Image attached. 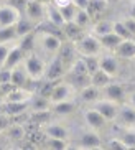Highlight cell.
Wrapping results in <instances>:
<instances>
[{
	"label": "cell",
	"mask_w": 135,
	"mask_h": 150,
	"mask_svg": "<svg viewBox=\"0 0 135 150\" xmlns=\"http://www.w3.org/2000/svg\"><path fill=\"white\" fill-rule=\"evenodd\" d=\"M63 45V40L51 33H45V31H35V51L40 53L46 59L56 56L59 48Z\"/></svg>",
	"instance_id": "cell-1"
},
{
	"label": "cell",
	"mask_w": 135,
	"mask_h": 150,
	"mask_svg": "<svg viewBox=\"0 0 135 150\" xmlns=\"http://www.w3.org/2000/svg\"><path fill=\"white\" fill-rule=\"evenodd\" d=\"M46 63H48V59H45V58L40 53H36V51L26 54L25 59H23V66H25L26 73H28L30 81L36 83V81L43 79L45 71H46Z\"/></svg>",
	"instance_id": "cell-2"
},
{
	"label": "cell",
	"mask_w": 135,
	"mask_h": 150,
	"mask_svg": "<svg viewBox=\"0 0 135 150\" xmlns=\"http://www.w3.org/2000/svg\"><path fill=\"white\" fill-rule=\"evenodd\" d=\"M76 46V51L81 58H86V56H100V54H104V48H102V45H100L99 38H96L94 35L91 33H86V35L78 40L74 43Z\"/></svg>",
	"instance_id": "cell-3"
},
{
	"label": "cell",
	"mask_w": 135,
	"mask_h": 150,
	"mask_svg": "<svg viewBox=\"0 0 135 150\" xmlns=\"http://www.w3.org/2000/svg\"><path fill=\"white\" fill-rule=\"evenodd\" d=\"M76 96H78V91L69 83H66L64 79H61L54 84V88L51 91V96H49V101H51V104L64 102V101H74Z\"/></svg>",
	"instance_id": "cell-4"
},
{
	"label": "cell",
	"mask_w": 135,
	"mask_h": 150,
	"mask_svg": "<svg viewBox=\"0 0 135 150\" xmlns=\"http://www.w3.org/2000/svg\"><path fill=\"white\" fill-rule=\"evenodd\" d=\"M23 17L38 27L40 23H43L46 20V4L40 2V0H28V5H26L25 12H23Z\"/></svg>",
	"instance_id": "cell-5"
},
{
	"label": "cell",
	"mask_w": 135,
	"mask_h": 150,
	"mask_svg": "<svg viewBox=\"0 0 135 150\" xmlns=\"http://www.w3.org/2000/svg\"><path fill=\"white\" fill-rule=\"evenodd\" d=\"M66 73V66L61 63V59L58 56H53L51 59H48L46 63V71H45V78L43 81H48V83H58V81L64 79Z\"/></svg>",
	"instance_id": "cell-6"
},
{
	"label": "cell",
	"mask_w": 135,
	"mask_h": 150,
	"mask_svg": "<svg viewBox=\"0 0 135 150\" xmlns=\"http://www.w3.org/2000/svg\"><path fill=\"white\" fill-rule=\"evenodd\" d=\"M100 91H102V99L117 102V104H124V102L127 101V89L124 88V84H120V83L112 81V83L107 84V86L102 88Z\"/></svg>",
	"instance_id": "cell-7"
},
{
	"label": "cell",
	"mask_w": 135,
	"mask_h": 150,
	"mask_svg": "<svg viewBox=\"0 0 135 150\" xmlns=\"http://www.w3.org/2000/svg\"><path fill=\"white\" fill-rule=\"evenodd\" d=\"M41 132L45 134L46 139H56V140H66L69 139V130L66 125L59 122H46L41 124Z\"/></svg>",
	"instance_id": "cell-8"
},
{
	"label": "cell",
	"mask_w": 135,
	"mask_h": 150,
	"mask_svg": "<svg viewBox=\"0 0 135 150\" xmlns=\"http://www.w3.org/2000/svg\"><path fill=\"white\" fill-rule=\"evenodd\" d=\"M83 119H84V124L87 125V129L89 130H94V132H99V130H102L107 125V120L91 106L83 112Z\"/></svg>",
	"instance_id": "cell-9"
},
{
	"label": "cell",
	"mask_w": 135,
	"mask_h": 150,
	"mask_svg": "<svg viewBox=\"0 0 135 150\" xmlns=\"http://www.w3.org/2000/svg\"><path fill=\"white\" fill-rule=\"evenodd\" d=\"M91 107H94V109H96L97 112H99V114L107 120V122H112V120L117 119L120 104L112 102V101H107V99H100V101L96 102V104H92Z\"/></svg>",
	"instance_id": "cell-10"
},
{
	"label": "cell",
	"mask_w": 135,
	"mask_h": 150,
	"mask_svg": "<svg viewBox=\"0 0 135 150\" xmlns=\"http://www.w3.org/2000/svg\"><path fill=\"white\" fill-rule=\"evenodd\" d=\"M22 18V13L10 4L0 5V28L15 27L17 22Z\"/></svg>",
	"instance_id": "cell-11"
},
{
	"label": "cell",
	"mask_w": 135,
	"mask_h": 150,
	"mask_svg": "<svg viewBox=\"0 0 135 150\" xmlns=\"http://www.w3.org/2000/svg\"><path fill=\"white\" fill-rule=\"evenodd\" d=\"M56 56L61 59V63L66 66V69H69L74 63H76V59L79 58V54H78V51H76L74 43H71V41H63L61 48H59V51H58Z\"/></svg>",
	"instance_id": "cell-12"
},
{
	"label": "cell",
	"mask_w": 135,
	"mask_h": 150,
	"mask_svg": "<svg viewBox=\"0 0 135 150\" xmlns=\"http://www.w3.org/2000/svg\"><path fill=\"white\" fill-rule=\"evenodd\" d=\"M117 124L122 129H130L135 127V107L130 106V104H120L119 107V114H117Z\"/></svg>",
	"instance_id": "cell-13"
},
{
	"label": "cell",
	"mask_w": 135,
	"mask_h": 150,
	"mask_svg": "<svg viewBox=\"0 0 135 150\" xmlns=\"http://www.w3.org/2000/svg\"><path fill=\"white\" fill-rule=\"evenodd\" d=\"M120 59L114 53H104L99 56V66L102 71H105L107 74H110L112 78L119 74V71H120Z\"/></svg>",
	"instance_id": "cell-14"
},
{
	"label": "cell",
	"mask_w": 135,
	"mask_h": 150,
	"mask_svg": "<svg viewBox=\"0 0 135 150\" xmlns=\"http://www.w3.org/2000/svg\"><path fill=\"white\" fill-rule=\"evenodd\" d=\"M28 107H30L31 114H46L51 110V101H49V97L40 96L35 93L28 101Z\"/></svg>",
	"instance_id": "cell-15"
},
{
	"label": "cell",
	"mask_w": 135,
	"mask_h": 150,
	"mask_svg": "<svg viewBox=\"0 0 135 150\" xmlns=\"http://www.w3.org/2000/svg\"><path fill=\"white\" fill-rule=\"evenodd\" d=\"M26 54L23 53V50L18 46V41L15 45H13V48L10 50L8 56H7V59H5V64H4V69H8L12 71L15 66H18V64H22L23 59H25Z\"/></svg>",
	"instance_id": "cell-16"
},
{
	"label": "cell",
	"mask_w": 135,
	"mask_h": 150,
	"mask_svg": "<svg viewBox=\"0 0 135 150\" xmlns=\"http://www.w3.org/2000/svg\"><path fill=\"white\" fill-rule=\"evenodd\" d=\"M31 83L30 78H28V73H26L25 66L22 64H18L12 69V79H10V84H12L13 88H25L26 89V84Z\"/></svg>",
	"instance_id": "cell-17"
},
{
	"label": "cell",
	"mask_w": 135,
	"mask_h": 150,
	"mask_svg": "<svg viewBox=\"0 0 135 150\" xmlns=\"http://www.w3.org/2000/svg\"><path fill=\"white\" fill-rule=\"evenodd\" d=\"M78 97L83 102L92 106V104H96L97 101L102 99V91H100L99 88H96V86H87V88L78 91Z\"/></svg>",
	"instance_id": "cell-18"
},
{
	"label": "cell",
	"mask_w": 135,
	"mask_h": 150,
	"mask_svg": "<svg viewBox=\"0 0 135 150\" xmlns=\"http://www.w3.org/2000/svg\"><path fill=\"white\" fill-rule=\"evenodd\" d=\"M112 53L115 54L119 59H134L135 58V43H134V40H122Z\"/></svg>",
	"instance_id": "cell-19"
},
{
	"label": "cell",
	"mask_w": 135,
	"mask_h": 150,
	"mask_svg": "<svg viewBox=\"0 0 135 150\" xmlns=\"http://www.w3.org/2000/svg\"><path fill=\"white\" fill-rule=\"evenodd\" d=\"M100 144H102V139L99 137V134L94 132V130H89V129L79 135V142H78V145L83 150L97 147V145H100Z\"/></svg>",
	"instance_id": "cell-20"
},
{
	"label": "cell",
	"mask_w": 135,
	"mask_h": 150,
	"mask_svg": "<svg viewBox=\"0 0 135 150\" xmlns=\"http://www.w3.org/2000/svg\"><path fill=\"white\" fill-rule=\"evenodd\" d=\"M35 93L25 88H12L5 94V102H28Z\"/></svg>",
	"instance_id": "cell-21"
},
{
	"label": "cell",
	"mask_w": 135,
	"mask_h": 150,
	"mask_svg": "<svg viewBox=\"0 0 135 150\" xmlns=\"http://www.w3.org/2000/svg\"><path fill=\"white\" fill-rule=\"evenodd\" d=\"M89 33L94 35L96 38H102L109 33H114V22L112 20H97V22L92 23Z\"/></svg>",
	"instance_id": "cell-22"
},
{
	"label": "cell",
	"mask_w": 135,
	"mask_h": 150,
	"mask_svg": "<svg viewBox=\"0 0 135 150\" xmlns=\"http://www.w3.org/2000/svg\"><path fill=\"white\" fill-rule=\"evenodd\" d=\"M46 22L54 25L56 28H61V30L66 25L64 18L61 15V10L58 8V7H54L53 4H46Z\"/></svg>",
	"instance_id": "cell-23"
},
{
	"label": "cell",
	"mask_w": 135,
	"mask_h": 150,
	"mask_svg": "<svg viewBox=\"0 0 135 150\" xmlns=\"http://www.w3.org/2000/svg\"><path fill=\"white\" fill-rule=\"evenodd\" d=\"M63 35H64V40L66 41H71V43H76L78 40H81L84 35H86V30L79 28L76 23H66L63 27Z\"/></svg>",
	"instance_id": "cell-24"
},
{
	"label": "cell",
	"mask_w": 135,
	"mask_h": 150,
	"mask_svg": "<svg viewBox=\"0 0 135 150\" xmlns=\"http://www.w3.org/2000/svg\"><path fill=\"white\" fill-rule=\"evenodd\" d=\"M109 7V0H87V12L94 22H97V17L104 13Z\"/></svg>",
	"instance_id": "cell-25"
},
{
	"label": "cell",
	"mask_w": 135,
	"mask_h": 150,
	"mask_svg": "<svg viewBox=\"0 0 135 150\" xmlns=\"http://www.w3.org/2000/svg\"><path fill=\"white\" fill-rule=\"evenodd\" d=\"M64 81L69 83L76 91H81V89L91 86V76L89 74H69V73H66Z\"/></svg>",
	"instance_id": "cell-26"
},
{
	"label": "cell",
	"mask_w": 135,
	"mask_h": 150,
	"mask_svg": "<svg viewBox=\"0 0 135 150\" xmlns=\"http://www.w3.org/2000/svg\"><path fill=\"white\" fill-rule=\"evenodd\" d=\"M76 109H78L76 101H64V102L51 104V110H49V112H53V114H56V115H69V114H73Z\"/></svg>",
	"instance_id": "cell-27"
},
{
	"label": "cell",
	"mask_w": 135,
	"mask_h": 150,
	"mask_svg": "<svg viewBox=\"0 0 135 150\" xmlns=\"http://www.w3.org/2000/svg\"><path fill=\"white\" fill-rule=\"evenodd\" d=\"M112 81H115V78H112L110 74H107V73L102 71V69H99V71H96L94 74H91V86H96V88H99V89L105 88V86L110 84Z\"/></svg>",
	"instance_id": "cell-28"
},
{
	"label": "cell",
	"mask_w": 135,
	"mask_h": 150,
	"mask_svg": "<svg viewBox=\"0 0 135 150\" xmlns=\"http://www.w3.org/2000/svg\"><path fill=\"white\" fill-rule=\"evenodd\" d=\"M79 28H83V30H91L92 23H94V20L91 18V15H89V12H87L86 8H78V12H76V17H74V22Z\"/></svg>",
	"instance_id": "cell-29"
},
{
	"label": "cell",
	"mask_w": 135,
	"mask_h": 150,
	"mask_svg": "<svg viewBox=\"0 0 135 150\" xmlns=\"http://www.w3.org/2000/svg\"><path fill=\"white\" fill-rule=\"evenodd\" d=\"M35 30H36V25H33L30 20H26L23 15H22V18L17 22V25H15V31H17L18 40H20L22 36H25V35H30V33H33Z\"/></svg>",
	"instance_id": "cell-30"
},
{
	"label": "cell",
	"mask_w": 135,
	"mask_h": 150,
	"mask_svg": "<svg viewBox=\"0 0 135 150\" xmlns=\"http://www.w3.org/2000/svg\"><path fill=\"white\" fill-rule=\"evenodd\" d=\"M99 41H100V45H102V48H104L105 53H112L114 50L119 46V43L122 41V38H119L115 33H109V35L99 38Z\"/></svg>",
	"instance_id": "cell-31"
},
{
	"label": "cell",
	"mask_w": 135,
	"mask_h": 150,
	"mask_svg": "<svg viewBox=\"0 0 135 150\" xmlns=\"http://www.w3.org/2000/svg\"><path fill=\"white\" fill-rule=\"evenodd\" d=\"M4 132L7 134V137L12 142H17V140H22L23 137H25V127H23L22 124H10Z\"/></svg>",
	"instance_id": "cell-32"
},
{
	"label": "cell",
	"mask_w": 135,
	"mask_h": 150,
	"mask_svg": "<svg viewBox=\"0 0 135 150\" xmlns=\"http://www.w3.org/2000/svg\"><path fill=\"white\" fill-rule=\"evenodd\" d=\"M18 46L23 50V53L28 54V53H33L35 51V31L30 33V35H25L18 40Z\"/></svg>",
	"instance_id": "cell-33"
},
{
	"label": "cell",
	"mask_w": 135,
	"mask_h": 150,
	"mask_svg": "<svg viewBox=\"0 0 135 150\" xmlns=\"http://www.w3.org/2000/svg\"><path fill=\"white\" fill-rule=\"evenodd\" d=\"M117 139L122 142L125 147H135V127L122 129V132L117 135Z\"/></svg>",
	"instance_id": "cell-34"
},
{
	"label": "cell",
	"mask_w": 135,
	"mask_h": 150,
	"mask_svg": "<svg viewBox=\"0 0 135 150\" xmlns=\"http://www.w3.org/2000/svg\"><path fill=\"white\" fill-rule=\"evenodd\" d=\"M13 41H18L15 27L0 28V43H13Z\"/></svg>",
	"instance_id": "cell-35"
},
{
	"label": "cell",
	"mask_w": 135,
	"mask_h": 150,
	"mask_svg": "<svg viewBox=\"0 0 135 150\" xmlns=\"http://www.w3.org/2000/svg\"><path fill=\"white\" fill-rule=\"evenodd\" d=\"M83 61H84V64H86V69H87V73H89V76L100 69L99 56H86V58H83Z\"/></svg>",
	"instance_id": "cell-36"
},
{
	"label": "cell",
	"mask_w": 135,
	"mask_h": 150,
	"mask_svg": "<svg viewBox=\"0 0 135 150\" xmlns=\"http://www.w3.org/2000/svg\"><path fill=\"white\" fill-rule=\"evenodd\" d=\"M114 33H115L119 38H122V40H132L130 33H129V30L125 28V25L122 23V20H115V22H114Z\"/></svg>",
	"instance_id": "cell-37"
},
{
	"label": "cell",
	"mask_w": 135,
	"mask_h": 150,
	"mask_svg": "<svg viewBox=\"0 0 135 150\" xmlns=\"http://www.w3.org/2000/svg\"><path fill=\"white\" fill-rule=\"evenodd\" d=\"M59 10H61V15H63V18H64L66 23L74 22V17H76V12H78V7H76L74 4L68 5V7H64V8H59Z\"/></svg>",
	"instance_id": "cell-38"
},
{
	"label": "cell",
	"mask_w": 135,
	"mask_h": 150,
	"mask_svg": "<svg viewBox=\"0 0 135 150\" xmlns=\"http://www.w3.org/2000/svg\"><path fill=\"white\" fill-rule=\"evenodd\" d=\"M68 73H69V74H89L87 69H86V64H84V61H83V58L81 56H79L78 59H76V63L68 69Z\"/></svg>",
	"instance_id": "cell-39"
},
{
	"label": "cell",
	"mask_w": 135,
	"mask_h": 150,
	"mask_svg": "<svg viewBox=\"0 0 135 150\" xmlns=\"http://www.w3.org/2000/svg\"><path fill=\"white\" fill-rule=\"evenodd\" d=\"M15 43H17V41H13V43H0V69L4 68L5 59H7L10 50L13 48V45H15Z\"/></svg>",
	"instance_id": "cell-40"
},
{
	"label": "cell",
	"mask_w": 135,
	"mask_h": 150,
	"mask_svg": "<svg viewBox=\"0 0 135 150\" xmlns=\"http://www.w3.org/2000/svg\"><path fill=\"white\" fill-rule=\"evenodd\" d=\"M66 140H56V139H46V149L48 150H64Z\"/></svg>",
	"instance_id": "cell-41"
},
{
	"label": "cell",
	"mask_w": 135,
	"mask_h": 150,
	"mask_svg": "<svg viewBox=\"0 0 135 150\" xmlns=\"http://www.w3.org/2000/svg\"><path fill=\"white\" fill-rule=\"evenodd\" d=\"M105 150H127V147L124 145L120 140H119L117 137H112V139L107 142V147H105Z\"/></svg>",
	"instance_id": "cell-42"
},
{
	"label": "cell",
	"mask_w": 135,
	"mask_h": 150,
	"mask_svg": "<svg viewBox=\"0 0 135 150\" xmlns=\"http://www.w3.org/2000/svg\"><path fill=\"white\" fill-rule=\"evenodd\" d=\"M122 23L125 25V28L129 30L130 36L134 38V36H135V18H132V17H125V18H122Z\"/></svg>",
	"instance_id": "cell-43"
},
{
	"label": "cell",
	"mask_w": 135,
	"mask_h": 150,
	"mask_svg": "<svg viewBox=\"0 0 135 150\" xmlns=\"http://www.w3.org/2000/svg\"><path fill=\"white\" fill-rule=\"evenodd\" d=\"M8 4L12 5V7H15V8L20 12V13L23 15V12H25L26 5H28V0H8Z\"/></svg>",
	"instance_id": "cell-44"
},
{
	"label": "cell",
	"mask_w": 135,
	"mask_h": 150,
	"mask_svg": "<svg viewBox=\"0 0 135 150\" xmlns=\"http://www.w3.org/2000/svg\"><path fill=\"white\" fill-rule=\"evenodd\" d=\"M10 79H12V71L8 69H0V86H5V84H10Z\"/></svg>",
	"instance_id": "cell-45"
},
{
	"label": "cell",
	"mask_w": 135,
	"mask_h": 150,
	"mask_svg": "<svg viewBox=\"0 0 135 150\" xmlns=\"http://www.w3.org/2000/svg\"><path fill=\"white\" fill-rule=\"evenodd\" d=\"M10 144H12V140H10L8 137H7V134L2 130V132H0V150H10Z\"/></svg>",
	"instance_id": "cell-46"
},
{
	"label": "cell",
	"mask_w": 135,
	"mask_h": 150,
	"mask_svg": "<svg viewBox=\"0 0 135 150\" xmlns=\"http://www.w3.org/2000/svg\"><path fill=\"white\" fill-rule=\"evenodd\" d=\"M51 4L54 7H58V8H64V7L73 4V0H51Z\"/></svg>",
	"instance_id": "cell-47"
},
{
	"label": "cell",
	"mask_w": 135,
	"mask_h": 150,
	"mask_svg": "<svg viewBox=\"0 0 135 150\" xmlns=\"http://www.w3.org/2000/svg\"><path fill=\"white\" fill-rule=\"evenodd\" d=\"M125 102L135 107V91H132V93H127V101H125Z\"/></svg>",
	"instance_id": "cell-48"
},
{
	"label": "cell",
	"mask_w": 135,
	"mask_h": 150,
	"mask_svg": "<svg viewBox=\"0 0 135 150\" xmlns=\"http://www.w3.org/2000/svg\"><path fill=\"white\" fill-rule=\"evenodd\" d=\"M73 4L78 8H87V0H73Z\"/></svg>",
	"instance_id": "cell-49"
},
{
	"label": "cell",
	"mask_w": 135,
	"mask_h": 150,
	"mask_svg": "<svg viewBox=\"0 0 135 150\" xmlns=\"http://www.w3.org/2000/svg\"><path fill=\"white\" fill-rule=\"evenodd\" d=\"M64 150H83V149H81L78 144H69V142H68L66 147H64Z\"/></svg>",
	"instance_id": "cell-50"
},
{
	"label": "cell",
	"mask_w": 135,
	"mask_h": 150,
	"mask_svg": "<svg viewBox=\"0 0 135 150\" xmlns=\"http://www.w3.org/2000/svg\"><path fill=\"white\" fill-rule=\"evenodd\" d=\"M129 17H132V18H135V4L132 5V8H130V15Z\"/></svg>",
	"instance_id": "cell-51"
},
{
	"label": "cell",
	"mask_w": 135,
	"mask_h": 150,
	"mask_svg": "<svg viewBox=\"0 0 135 150\" xmlns=\"http://www.w3.org/2000/svg\"><path fill=\"white\" fill-rule=\"evenodd\" d=\"M86 150H105V147H102V145H97V147H92V149H86Z\"/></svg>",
	"instance_id": "cell-52"
},
{
	"label": "cell",
	"mask_w": 135,
	"mask_h": 150,
	"mask_svg": "<svg viewBox=\"0 0 135 150\" xmlns=\"http://www.w3.org/2000/svg\"><path fill=\"white\" fill-rule=\"evenodd\" d=\"M4 4H8V0H0V5H4Z\"/></svg>",
	"instance_id": "cell-53"
},
{
	"label": "cell",
	"mask_w": 135,
	"mask_h": 150,
	"mask_svg": "<svg viewBox=\"0 0 135 150\" xmlns=\"http://www.w3.org/2000/svg\"><path fill=\"white\" fill-rule=\"evenodd\" d=\"M127 150H135V147H127Z\"/></svg>",
	"instance_id": "cell-54"
},
{
	"label": "cell",
	"mask_w": 135,
	"mask_h": 150,
	"mask_svg": "<svg viewBox=\"0 0 135 150\" xmlns=\"http://www.w3.org/2000/svg\"><path fill=\"white\" fill-rule=\"evenodd\" d=\"M132 61H134V66H135V58H134V59H132Z\"/></svg>",
	"instance_id": "cell-55"
},
{
	"label": "cell",
	"mask_w": 135,
	"mask_h": 150,
	"mask_svg": "<svg viewBox=\"0 0 135 150\" xmlns=\"http://www.w3.org/2000/svg\"><path fill=\"white\" fill-rule=\"evenodd\" d=\"M132 40H134V43H135V36H134V38H132Z\"/></svg>",
	"instance_id": "cell-56"
},
{
	"label": "cell",
	"mask_w": 135,
	"mask_h": 150,
	"mask_svg": "<svg viewBox=\"0 0 135 150\" xmlns=\"http://www.w3.org/2000/svg\"><path fill=\"white\" fill-rule=\"evenodd\" d=\"M0 132H2V129H0Z\"/></svg>",
	"instance_id": "cell-57"
}]
</instances>
